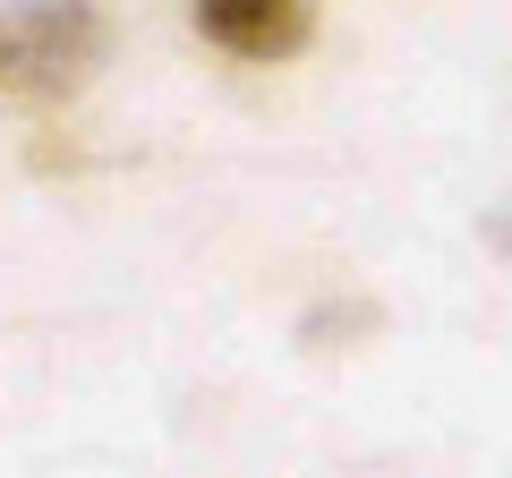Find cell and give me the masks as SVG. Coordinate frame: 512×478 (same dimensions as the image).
<instances>
[{"label": "cell", "mask_w": 512, "mask_h": 478, "mask_svg": "<svg viewBox=\"0 0 512 478\" xmlns=\"http://www.w3.org/2000/svg\"><path fill=\"white\" fill-rule=\"evenodd\" d=\"M86 60H94V26L77 0H35L18 18H0V77H18V86L60 94L86 77Z\"/></svg>", "instance_id": "obj_1"}, {"label": "cell", "mask_w": 512, "mask_h": 478, "mask_svg": "<svg viewBox=\"0 0 512 478\" xmlns=\"http://www.w3.org/2000/svg\"><path fill=\"white\" fill-rule=\"evenodd\" d=\"M308 0H197V35L231 60H291L308 43Z\"/></svg>", "instance_id": "obj_2"}]
</instances>
